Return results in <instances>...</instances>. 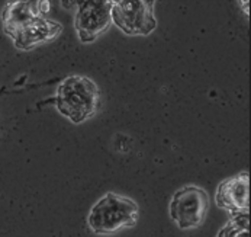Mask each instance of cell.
<instances>
[{
    "instance_id": "1",
    "label": "cell",
    "mask_w": 251,
    "mask_h": 237,
    "mask_svg": "<svg viewBox=\"0 0 251 237\" xmlns=\"http://www.w3.org/2000/svg\"><path fill=\"white\" fill-rule=\"evenodd\" d=\"M54 105L73 124H81L92 118L99 109V86L86 76H69L57 88Z\"/></svg>"
},
{
    "instance_id": "2",
    "label": "cell",
    "mask_w": 251,
    "mask_h": 237,
    "mask_svg": "<svg viewBox=\"0 0 251 237\" xmlns=\"http://www.w3.org/2000/svg\"><path fill=\"white\" fill-rule=\"evenodd\" d=\"M138 217L140 208L132 198L108 192L90 208L87 226L95 235L108 236L122 229L135 227Z\"/></svg>"
},
{
    "instance_id": "3",
    "label": "cell",
    "mask_w": 251,
    "mask_h": 237,
    "mask_svg": "<svg viewBox=\"0 0 251 237\" xmlns=\"http://www.w3.org/2000/svg\"><path fill=\"white\" fill-rule=\"evenodd\" d=\"M209 211V195L198 185H184L177 189L169 205L170 218L180 230H193L203 224Z\"/></svg>"
},
{
    "instance_id": "4",
    "label": "cell",
    "mask_w": 251,
    "mask_h": 237,
    "mask_svg": "<svg viewBox=\"0 0 251 237\" xmlns=\"http://www.w3.org/2000/svg\"><path fill=\"white\" fill-rule=\"evenodd\" d=\"M152 0H113L112 24L126 35H148L157 28Z\"/></svg>"
},
{
    "instance_id": "5",
    "label": "cell",
    "mask_w": 251,
    "mask_h": 237,
    "mask_svg": "<svg viewBox=\"0 0 251 237\" xmlns=\"http://www.w3.org/2000/svg\"><path fill=\"white\" fill-rule=\"evenodd\" d=\"M110 0H87L78 3L74 18V28L83 44L96 41L112 24Z\"/></svg>"
},
{
    "instance_id": "6",
    "label": "cell",
    "mask_w": 251,
    "mask_h": 237,
    "mask_svg": "<svg viewBox=\"0 0 251 237\" xmlns=\"http://www.w3.org/2000/svg\"><path fill=\"white\" fill-rule=\"evenodd\" d=\"M215 203L219 208L228 211L231 215L249 212L250 208V176L241 172L235 176L224 179L215 194Z\"/></svg>"
},
{
    "instance_id": "7",
    "label": "cell",
    "mask_w": 251,
    "mask_h": 237,
    "mask_svg": "<svg viewBox=\"0 0 251 237\" xmlns=\"http://www.w3.org/2000/svg\"><path fill=\"white\" fill-rule=\"evenodd\" d=\"M48 1H9L1 13L3 31L13 38L26 24L48 12Z\"/></svg>"
},
{
    "instance_id": "8",
    "label": "cell",
    "mask_w": 251,
    "mask_h": 237,
    "mask_svg": "<svg viewBox=\"0 0 251 237\" xmlns=\"http://www.w3.org/2000/svg\"><path fill=\"white\" fill-rule=\"evenodd\" d=\"M61 31H63L61 24L55 21H50L44 16H38L29 24H26L12 39L16 48L28 51L41 44L55 39L61 34Z\"/></svg>"
},
{
    "instance_id": "9",
    "label": "cell",
    "mask_w": 251,
    "mask_h": 237,
    "mask_svg": "<svg viewBox=\"0 0 251 237\" xmlns=\"http://www.w3.org/2000/svg\"><path fill=\"white\" fill-rule=\"evenodd\" d=\"M216 237H250V214L241 212L231 215Z\"/></svg>"
}]
</instances>
